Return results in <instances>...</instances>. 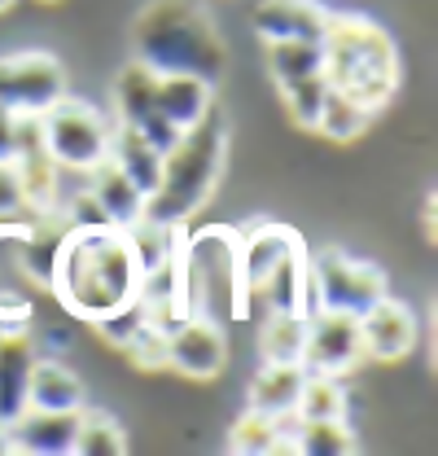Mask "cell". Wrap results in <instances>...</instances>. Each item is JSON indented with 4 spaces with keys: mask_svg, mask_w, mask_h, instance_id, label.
<instances>
[{
    "mask_svg": "<svg viewBox=\"0 0 438 456\" xmlns=\"http://www.w3.org/2000/svg\"><path fill=\"white\" fill-rule=\"evenodd\" d=\"M294 452H307V456H346V452H355V430L346 426V417H328V421H298Z\"/></svg>",
    "mask_w": 438,
    "mask_h": 456,
    "instance_id": "cell-27",
    "label": "cell"
},
{
    "mask_svg": "<svg viewBox=\"0 0 438 456\" xmlns=\"http://www.w3.org/2000/svg\"><path fill=\"white\" fill-rule=\"evenodd\" d=\"M154 84H158V75H154V70H145L141 61L123 66V70H118V79H114V118H118L123 127H136V132H141L158 154H166V150L180 141V132H175L163 114H158Z\"/></svg>",
    "mask_w": 438,
    "mask_h": 456,
    "instance_id": "cell-10",
    "label": "cell"
},
{
    "mask_svg": "<svg viewBox=\"0 0 438 456\" xmlns=\"http://www.w3.org/2000/svg\"><path fill=\"white\" fill-rule=\"evenodd\" d=\"M141 264L123 228H66L49 289L79 321H101L136 298Z\"/></svg>",
    "mask_w": 438,
    "mask_h": 456,
    "instance_id": "cell-1",
    "label": "cell"
},
{
    "mask_svg": "<svg viewBox=\"0 0 438 456\" xmlns=\"http://www.w3.org/2000/svg\"><path fill=\"white\" fill-rule=\"evenodd\" d=\"M132 61L154 75H198L219 84L228 49L202 0H150L132 27Z\"/></svg>",
    "mask_w": 438,
    "mask_h": 456,
    "instance_id": "cell-2",
    "label": "cell"
},
{
    "mask_svg": "<svg viewBox=\"0 0 438 456\" xmlns=\"http://www.w3.org/2000/svg\"><path fill=\"white\" fill-rule=\"evenodd\" d=\"M36 342L22 325H9L0 338V426H9L22 408H27V391H31V369H36Z\"/></svg>",
    "mask_w": 438,
    "mask_h": 456,
    "instance_id": "cell-15",
    "label": "cell"
},
{
    "mask_svg": "<svg viewBox=\"0 0 438 456\" xmlns=\"http://www.w3.org/2000/svg\"><path fill=\"white\" fill-rule=\"evenodd\" d=\"M360 321V342H364V360H382V364H394L403 360L412 346H417V316L408 303L382 294L369 312L355 316Z\"/></svg>",
    "mask_w": 438,
    "mask_h": 456,
    "instance_id": "cell-13",
    "label": "cell"
},
{
    "mask_svg": "<svg viewBox=\"0 0 438 456\" xmlns=\"http://www.w3.org/2000/svg\"><path fill=\"white\" fill-rule=\"evenodd\" d=\"M123 355H127L136 369H145V373H163L166 369V330H158L154 321H145V325L136 330V338L123 346Z\"/></svg>",
    "mask_w": 438,
    "mask_h": 456,
    "instance_id": "cell-32",
    "label": "cell"
},
{
    "mask_svg": "<svg viewBox=\"0 0 438 456\" xmlns=\"http://www.w3.org/2000/svg\"><path fill=\"white\" fill-rule=\"evenodd\" d=\"M280 97H285V114H289V123H294V127L316 132V118H320L325 97H328V79L325 75H312V79L285 84V88H280Z\"/></svg>",
    "mask_w": 438,
    "mask_h": 456,
    "instance_id": "cell-30",
    "label": "cell"
},
{
    "mask_svg": "<svg viewBox=\"0 0 438 456\" xmlns=\"http://www.w3.org/2000/svg\"><path fill=\"white\" fill-rule=\"evenodd\" d=\"M9 4H13V0H0V13H4V9H9Z\"/></svg>",
    "mask_w": 438,
    "mask_h": 456,
    "instance_id": "cell-37",
    "label": "cell"
},
{
    "mask_svg": "<svg viewBox=\"0 0 438 456\" xmlns=\"http://www.w3.org/2000/svg\"><path fill=\"white\" fill-rule=\"evenodd\" d=\"M9 325H22V321H4V316H0V338H4V330H9Z\"/></svg>",
    "mask_w": 438,
    "mask_h": 456,
    "instance_id": "cell-36",
    "label": "cell"
},
{
    "mask_svg": "<svg viewBox=\"0 0 438 456\" xmlns=\"http://www.w3.org/2000/svg\"><path fill=\"white\" fill-rule=\"evenodd\" d=\"M268 75L276 79V88L325 75V53L320 45H307V40H276L268 45Z\"/></svg>",
    "mask_w": 438,
    "mask_h": 456,
    "instance_id": "cell-25",
    "label": "cell"
},
{
    "mask_svg": "<svg viewBox=\"0 0 438 456\" xmlns=\"http://www.w3.org/2000/svg\"><path fill=\"white\" fill-rule=\"evenodd\" d=\"M328 27V9L316 0H259L255 4V31L264 45L276 40H307L320 45Z\"/></svg>",
    "mask_w": 438,
    "mask_h": 456,
    "instance_id": "cell-14",
    "label": "cell"
},
{
    "mask_svg": "<svg viewBox=\"0 0 438 456\" xmlns=\"http://www.w3.org/2000/svg\"><path fill=\"white\" fill-rule=\"evenodd\" d=\"M228 159V123L223 114L211 110L202 123L180 132V141L163 154V180L145 202V216L158 224H189L215 193L219 175Z\"/></svg>",
    "mask_w": 438,
    "mask_h": 456,
    "instance_id": "cell-4",
    "label": "cell"
},
{
    "mask_svg": "<svg viewBox=\"0 0 438 456\" xmlns=\"http://www.w3.org/2000/svg\"><path fill=\"white\" fill-rule=\"evenodd\" d=\"M66 97V66L53 53L27 49V53L0 57V106L13 114H40Z\"/></svg>",
    "mask_w": 438,
    "mask_h": 456,
    "instance_id": "cell-8",
    "label": "cell"
},
{
    "mask_svg": "<svg viewBox=\"0 0 438 456\" xmlns=\"http://www.w3.org/2000/svg\"><path fill=\"white\" fill-rule=\"evenodd\" d=\"M259 346L268 364H303V346H307V316L303 312H268Z\"/></svg>",
    "mask_w": 438,
    "mask_h": 456,
    "instance_id": "cell-24",
    "label": "cell"
},
{
    "mask_svg": "<svg viewBox=\"0 0 438 456\" xmlns=\"http://www.w3.org/2000/svg\"><path fill=\"white\" fill-rule=\"evenodd\" d=\"M369 123H373V110H364L360 102H351V97H342V93L328 88L325 110H320V118H316V132H320L325 141H333V145H346V141L364 136Z\"/></svg>",
    "mask_w": 438,
    "mask_h": 456,
    "instance_id": "cell-26",
    "label": "cell"
},
{
    "mask_svg": "<svg viewBox=\"0 0 438 456\" xmlns=\"http://www.w3.org/2000/svg\"><path fill=\"white\" fill-rule=\"evenodd\" d=\"M303 378H307V369L303 364H268L264 360V369L255 373V382H250V399H246V408H255V412H264V417H285V412H294L298 408V391H303Z\"/></svg>",
    "mask_w": 438,
    "mask_h": 456,
    "instance_id": "cell-22",
    "label": "cell"
},
{
    "mask_svg": "<svg viewBox=\"0 0 438 456\" xmlns=\"http://www.w3.org/2000/svg\"><path fill=\"white\" fill-rule=\"evenodd\" d=\"M79 412L84 408H22L4 426V444H9V452H31V456L75 452Z\"/></svg>",
    "mask_w": 438,
    "mask_h": 456,
    "instance_id": "cell-12",
    "label": "cell"
},
{
    "mask_svg": "<svg viewBox=\"0 0 438 456\" xmlns=\"http://www.w3.org/2000/svg\"><path fill=\"white\" fill-rule=\"evenodd\" d=\"M27 202H22V189H18V175L9 163H0V220H27Z\"/></svg>",
    "mask_w": 438,
    "mask_h": 456,
    "instance_id": "cell-34",
    "label": "cell"
},
{
    "mask_svg": "<svg viewBox=\"0 0 438 456\" xmlns=\"http://www.w3.org/2000/svg\"><path fill=\"white\" fill-rule=\"evenodd\" d=\"M385 294V273L369 259L346 255L342 246H325L307 255V316L342 312L360 316Z\"/></svg>",
    "mask_w": 438,
    "mask_h": 456,
    "instance_id": "cell-6",
    "label": "cell"
},
{
    "mask_svg": "<svg viewBox=\"0 0 438 456\" xmlns=\"http://www.w3.org/2000/svg\"><path fill=\"white\" fill-rule=\"evenodd\" d=\"M127 452V435L123 426L106 412H79V430H75V456H123Z\"/></svg>",
    "mask_w": 438,
    "mask_h": 456,
    "instance_id": "cell-29",
    "label": "cell"
},
{
    "mask_svg": "<svg viewBox=\"0 0 438 456\" xmlns=\"http://www.w3.org/2000/svg\"><path fill=\"white\" fill-rule=\"evenodd\" d=\"M13 145H18V114L0 106V163L13 159Z\"/></svg>",
    "mask_w": 438,
    "mask_h": 456,
    "instance_id": "cell-35",
    "label": "cell"
},
{
    "mask_svg": "<svg viewBox=\"0 0 438 456\" xmlns=\"http://www.w3.org/2000/svg\"><path fill=\"white\" fill-rule=\"evenodd\" d=\"M294 241H303L294 228L285 224H272V220H264V224L246 228V232H237V259H241V281H246V294L255 298V289L259 281L268 277L276 268V259L294 246Z\"/></svg>",
    "mask_w": 438,
    "mask_h": 456,
    "instance_id": "cell-18",
    "label": "cell"
},
{
    "mask_svg": "<svg viewBox=\"0 0 438 456\" xmlns=\"http://www.w3.org/2000/svg\"><path fill=\"white\" fill-rule=\"evenodd\" d=\"M106 159L123 171V175L145 193V202H150V193H154V189H158V180H163V154H158V150H154L136 127H123V123H114V127H110Z\"/></svg>",
    "mask_w": 438,
    "mask_h": 456,
    "instance_id": "cell-20",
    "label": "cell"
},
{
    "mask_svg": "<svg viewBox=\"0 0 438 456\" xmlns=\"http://www.w3.org/2000/svg\"><path fill=\"white\" fill-rule=\"evenodd\" d=\"M250 303H264L268 312H303L307 316V246L303 241H294L276 259V268L259 281Z\"/></svg>",
    "mask_w": 438,
    "mask_h": 456,
    "instance_id": "cell-19",
    "label": "cell"
},
{
    "mask_svg": "<svg viewBox=\"0 0 438 456\" xmlns=\"http://www.w3.org/2000/svg\"><path fill=\"white\" fill-rule=\"evenodd\" d=\"M27 408H84V382L61 360H36Z\"/></svg>",
    "mask_w": 438,
    "mask_h": 456,
    "instance_id": "cell-23",
    "label": "cell"
},
{
    "mask_svg": "<svg viewBox=\"0 0 438 456\" xmlns=\"http://www.w3.org/2000/svg\"><path fill=\"white\" fill-rule=\"evenodd\" d=\"M228 364V342L223 330L211 316H184L171 334H166V369L193 378V382H211Z\"/></svg>",
    "mask_w": 438,
    "mask_h": 456,
    "instance_id": "cell-11",
    "label": "cell"
},
{
    "mask_svg": "<svg viewBox=\"0 0 438 456\" xmlns=\"http://www.w3.org/2000/svg\"><path fill=\"white\" fill-rule=\"evenodd\" d=\"M110 123L101 110L75 97H57L49 110L40 114V136L45 150L53 154L61 171H93L110 150Z\"/></svg>",
    "mask_w": 438,
    "mask_h": 456,
    "instance_id": "cell-7",
    "label": "cell"
},
{
    "mask_svg": "<svg viewBox=\"0 0 438 456\" xmlns=\"http://www.w3.org/2000/svg\"><path fill=\"white\" fill-rule=\"evenodd\" d=\"M294 412H298V421H328V417H346V391H342V378L307 373Z\"/></svg>",
    "mask_w": 438,
    "mask_h": 456,
    "instance_id": "cell-28",
    "label": "cell"
},
{
    "mask_svg": "<svg viewBox=\"0 0 438 456\" xmlns=\"http://www.w3.org/2000/svg\"><path fill=\"white\" fill-rule=\"evenodd\" d=\"M228 452H246V456H264V452H276V421L246 408L237 417V426L228 430Z\"/></svg>",
    "mask_w": 438,
    "mask_h": 456,
    "instance_id": "cell-31",
    "label": "cell"
},
{
    "mask_svg": "<svg viewBox=\"0 0 438 456\" xmlns=\"http://www.w3.org/2000/svg\"><path fill=\"white\" fill-rule=\"evenodd\" d=\"M364 360L360 342V321L342 312H316L307 316V346H303V369L325 373V378H346Z\"/></svg>",
    "mask_w": 438,
    "mask_h": 456,
    "instance_id": "cell-9",
    "label": "cell"
},
{
    "mask_svg": "<svg viewBox=\"0 0 438 456\" xmlns=\"http://www.w3.org/2000/svg\"><path fill=\"white\" fill-rule=\"evenodd\" d=\"M84 184H88V193L101 202V211L110 216L114 228H132L145 216V193L114 167L110 159H101L93 171H84Z\"/></svg>",
    "mask_w": 438,
    "mask_h": 456,
    "instance_id": "cell-21",
    "label": "cell"
},
{
    "mask_svg": "<svg viewBox=\"0 0 438 456\" xmlns=\"http://www.w3.org/2000/svg\"><path fill=\"white\" fill-rule=\"evenodd\" d=\"M320 53H325L328 88L360 102L364 110H385L390 97L399 93V49L373 18L328 13Z\"/></svg>",
    "mask_w": 438,
    "mask_h": 456,
    "instance_id": "cell-3",
    "label": "cell"
},
{
    "mask_svg": "<svg viewBox=\"0 0 438 456\" xmlns=\"http://www.w3.org/2000/svg\"><path fill=\"white\" fill-rule=\"evenodd\" d=\"M154 102H158V114L175 132H189L193 123H202L215 110V84H207L198 75H158Z\"/></svg>",
    "mask_w": 438,
    "mask_h": 456,
    "instance_id": "cell-17",
    "label": "cell"
},
{
    "mask_svg": "<svg viewBox=\"0 0 438 456\" xmlns=\"http://www.w3.org/2000/svg\"><path fill=\"white\" fill-rule=\"evenodd\" d=\"M145 321H150V316H145V307H141V303L132 298V303H123L118 312H110V316L93 321V325H97V334H101V338H106L114 351H123L127 342L136 338V330H141Z\"/></svg>",
    "mask_w": 438,
    "mask_h": 456,
    "instance_id": "cell-33",
    "label": "cell"
},
{
    "mask_svg": "<svg viewBox=\"0 0 438 456\" xmlns=\"http://www.w3.org/2000/svg\"><path fill=\"white\" fill-rule=\"evenodd\" d=\"M180 268H184V307L189 316H211L223 307L228 316L250 312V294L241 281V259H237V232L232 228H202L184 237L180 246Z\"/></svg>",
    "mask_w": 438,
    "mask_h": 456,
    "instance_id": "cell-5",
    "label": "cell"
},
{
    "mask_svg": "<svg viewBox=\"0 0 438 456\" xmlns=\"http://www.w3.org/2000/svg\"><path fill=\"white\" fill-rule=\"evenodd\" d=\"M22 232L27 220H0V316L4 321H27L31 298H36V281L22 268Z\"/></svg>",
    "mask_w": 438,
    "mask_h": 456,
    "instance_id": "cell-16",
    "label": "cell"
}]
</instances>
